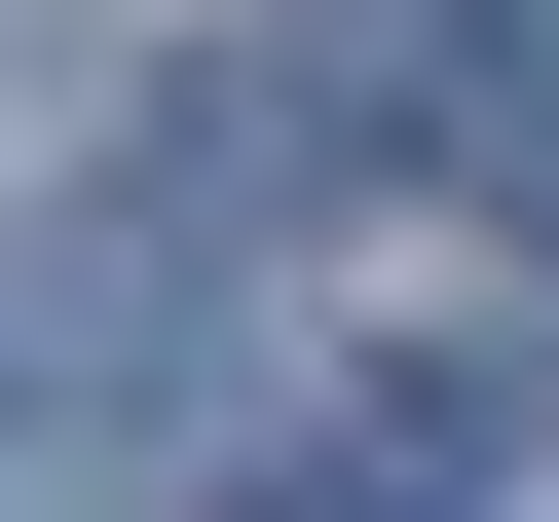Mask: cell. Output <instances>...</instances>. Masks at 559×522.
I'll list each match as a JSON object with an SVG mask.
<instances>
[{
    "label": "cell",
    "mask_w": 559,
    "mask_h": 522,
    "mask_svg": "<svg viewBox=\"0 0 559 522\" xmlns=\"http://www.w3.org/2000/svg\"><path fill=\"white\" fill-rule=\"evenodd\" d=\"M150 299H187L150 224H38V261H0V411H75V448H150V411H187V336H150Z\"/></svg>",
    "instance_id": "6da1fadb"
},
{
    "label": "cell",
    "mask_w": 559,
    "mask_h": 522,
    "mask_svg": "<svg viewBox=\"0 0 559 522\" xmlns=\"http://www.w3.org/2000/svg\"><path fill=\"white\" fill-rule=\"evenodd\" d=\"M411 150L485 224H559V0H411Z\"/></svg>",
    "instance_id": "7a4b0ae2"
}]
</instances>
